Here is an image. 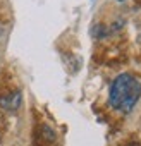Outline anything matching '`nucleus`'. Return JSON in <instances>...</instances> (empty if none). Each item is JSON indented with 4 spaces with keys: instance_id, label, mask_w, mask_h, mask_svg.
I'll list each match as a JSON object with an SVG mask.
<instances>
[{
    "instance_id": "f03ea898",
    "label": "nucleus",
    "mask_w": 141,
    "mask_h": 146,
    "mask_svg": "<svg viewBox=\"0 0 141 146\" xmlns=\"http://www.w3.org/2000/svg\"><path fill=\"white\" fill-rule=\"evenodd\" d=\"M21 102H23V95H21V91H17V90L12 91V93H9V95L0 96V107H2L4 110H9V112L19 110Z\"/></svg>"
},
{
    "instance_id": "7ed1b4c3",
    "label": "nucleus",
    "mask_w": 141,
    "mask_h": 146,
    "mask_svg": "<svg viewBox=\"0 0 141 146\" xmlns=\"http://www.w3.org/2000/svg\"><path fill=\"white\" fill-rule=\"evenodd\" d=\"M36 141H38L40 146H53L55 141H57V134L50 125L43 124L40 127V131H38V139Z\"/></svg>"
},
{
    "instance_id": "20e7f679",
    "label": "nucleus",
    "mask_w": 141,
    "mask_h": 146,
    "mask_svg": "<svg viewBox=\"0 0 141 146\" xmlns=\"http://www.w3.org/2000/svg\"><path fill=\"white\" fill-rule=\"evenodd\" d=\"M124 146H141L139 143H136V141H129V143H126Z\"/></svg>"
},
{
    "instance_id": "39448f33",
    "label": "nucleus",
    "mask_w": 141,
    "mask_h": 146,
    "mask_svg": "<svg viewBox=\"0 0 141 146\" xmlns=\"http://www.w3.org/2000/svg\"><path fill=\"white\" fill-rule=\"evenodd\" d=\"M117 2H126V0H117Z\"/></svg>"
},
{
    "instance_id": "f257e3e1",
    "label": "nucleus",
    "mask_w": 141,
    "mask_h": 146,
    "mask_svg": "<svg viewBox=\"0 0 141 146\" xmlns=\"http://www.w3.org/2000/svg\"><path fill=\"white\" fill-rule=\"evenodd\" d=\"M141 98V83L129 72L119 74L108 91V103L120 113H129Z\"/></svg>"
}]
</instances>
